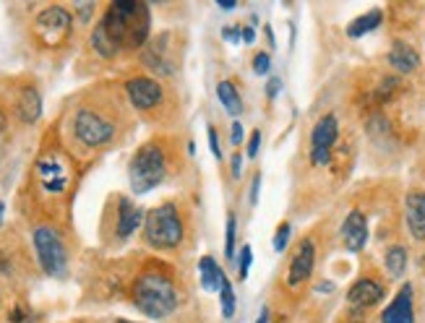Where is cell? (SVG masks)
I'll list each match as a JSON object with an SVG mask.
<instances>
[{
    "instance_id": "1",
    "label": "cell",
    "mask_w": 425,
    "mask_h": 323,
    "mask_svg": "<svg viewBox=\"0 0 425 323\" xmlns=\"http://www.w3.org/2000/svg\"><path fill=\"white\" fill-rule=\"evenodd\" d=\"M120 120H123L120 97L107 99L97 94V99H87L73 107L68 118L70 138L81 149H89V151L105 149L118 138Z\"/></svg>"
},
{
    "instance_id": "2",
    "label": "cell",
    "mask_w": 425,
    "mask_h": 323,
    "mask_svg": "<svg viewBox=\"0 0 425 323\" xmlns=\"http://www.w3.org/2000/svg\"><path fill=\"white\" fill-rule=\"evenodd\" d=\"M131 303L149 318H167L180 305V287L167 264L149 261L131 282Z\"/></svg>"
},
{
    "instance_id": "3",
    "label": "cell",
    "mask_w": 425,
    "mask_h": 323,
    "mask_svg": "<svg viewBox=\"0 0 425 323\" xmlns=\"http://www.w3.org/2000/svg\"><path fill=\"white\" fill-rule=\"evenodd\" d=\"M102 29L120 52L144 50L151 31V13L149 6L141 0H115L102 13Z\"/></svg>"
},
{
    "instance_id": "4",
    "label": "cell",
    "mask_w": 425,
    "mask_h": 323,
    "mask_svg": "<svg viewBox=\"0 0 425 323\" xmlns=\"http://www.w3.org/2000/svg\"><path fill=\"white\" fill-rule=\"evenodd\" d=\"M172 172V147L167 138H151L141 144L128 165V180L133 193H149L151 188L162 186Z\"/></svg>"
},
{
    "instance_id": "5",
    "label": "cell",
    "mask_w": 425,
    "mask_h": 323,
    "mask_svg": "<svg viewBox=\"0 0 425 323\" xmlns=\"http://www.w3.org/2000/svg\"><path fill=\"white\" fill-rule=\"evenodd\" d=\"M70 177H73L70 175V159L63 154V149L47 147L34 162V172H31L34 196L47 206H55L68 196Z\"/></svg>"
},
{
    "instance_id": "6",
    "label": "cell",
    "mask_w": 425,
    "mask_h": 323,
    "mask_svg": "<svg viewBox=\"0 0 425 323\" xmlns=\"http://www.w3.org/2000/svg\"><path fill=\"white\" fill-rule=\"evenodd\" d=\"M186 240V216L175 201L154 206L144 219V243L154 250H175Z\"/></svg>"
},
{
    "instance_id": "7",
    "label": "cell",
    "mask_w": 425,
    "mask_h": 323,
    "mask_svg": "<svg viewBox=\"0 0 425 323\" xmlns=\"http://www.w3.org/2000/svg\"><path fill=\"white\" fill-rule=\"evenodd\" d=\"M73 37V13L66 6H47L31 21V40L45 52L63 50Z\"/></svg>"
},
{
    "instance_id": "8",
    "label": "cell",
    "mask_w": 425,
    "mask_h": 323,
    "mask_svg": "<svg viewBox=\"0 0 425 323\" xmlns=\"http://www.w3.org/2000/svg\"><path fill=\"white\" fill-rule=\"evenodd\" d=\"M31 243H34V253L40 261L42 271L50 276H63L68 269V250L60 237L58 227L52 225H37L31 232Z\"/></svg>"
},
{
    "instance_id": "9",
    "label": "cell",
    "mask_w": 425,
    "mask_h": 323,
    "mask_svg": "<svg viewBox=\"0 0 425 323\" xmlns=\"http://www.w3.org/2000/svg\"><path fill=\"white\" fill-rule=\"evenodd\" d=\"M126 97L136 112L147 118H157L165 107L167 91H165V84L154 76H131L126 81Z\"/></svg>"
},
{
    "instance_id": "10",
    "label": "cell",
    "mask_w": 425,
    "mask_h": 323,
    "mask_svg": "<svg viewBox=\"0 0 425 323\" xmlns=\"http://www.w3.org/2000/svg\"><path fill=\"white\" fill-rule=\"evenodd\" d=\"M336 136H339V123H336L334 115H324L313 126V133H311V162L316 167H327L331 162V149L336 144Z\"/></svg>"
},
{
    "instance_id": "11",
    "label": "cell",
    "mask_w": 425,
    "mask_h": 323,
    "mask_svg": "<svg viewBox=\"0 0 425 323\" xmlns=\"http://www.w3.org/2000/svg\"><path fill=\"white\" fill-rule=\"evenodd\" d=\"M144 209L136 206L128 196H118L115 198V222H112V235L115 240H128L141 225H144Z\"/></svg>"
},
{
    "instance_id": "12",
    "label": "cell",
    "mask_w": 425,
    "mask_h": 323,
    "mask_svg": "<svg viewBox=\"0 0 425 323\" xmlns=\"http://www.w3.org/2000/svg\"><path fill=\"white\" fill-rule=\"evenodd\" d=\"M313 266H316V245L313 240H303L297 245L295 255L290 261V269H287V284L290 287H297V284H306L313 274Z\"/></svg>"
},
{
    "instance_id": "13",
    "label": "cell",
    "mask_w": 425,
    "mask_h": 323,
    "mask_svg": "<svg viewBox=\"0 0 425 323\" xmlns=\"http://www.w3.org/2000/svg\"><path fill=\"white\" fill-rule=\"evenodd\" d=\"M381 323H415V292L412 284H402V290L389 303L381 315Z\"/></svg>"
},
{
    "instance_id": "14",
    "label": "cell",
    "mask_w": 425,
    "mask_h": 323,
    "mask_svg": "<svg viewBox=\"0 0 425 323\" xmlns=\"http://www.w3.org/2000/svg\"><path fill=\"white\" fill-rule=\"evenodd\" d=\"M339 235H342V243L350 253H357V250H363L368 243V222H366V214L363 211H357L352 209L350 214L345 216V222H342V230H339Z\"/></svg>"
},
{
    "instance_id": "15",
    "label": "cell",
    "mask_w": 425,
    "mask_h": 323,
    "mask_svg": "<svg viewBox=\"0 0 425 323\" xmlns=\"http://www.w3.org/2000/svg\"><path fill=\"white\" fill-rule=\"evenodd\" d=\"M384 300V284L376 282V279H357L350 292H347V303L352 308H373Z\"/></svg>"
},
{
    "instance_id": "16",
    "label": "cell",
    "mask_w": 425,
    "mask_h": 323,
    "mask_svg": "<svg viewBox=\"0 0 425 323\" xmlns=\"http://www.w3.org/2000/svg\"><path fill=\"white\" fill-rule=\"evenodd\" d=\"M16 115H19V120L24 126H31V123L40 120L42 97H40V91H37V87H31V84L21 87L19 97H16Z\"/></svg>"
},
{
    "instance_id": "17",
    "label": "cell",
    "mask_w": 425,
    "mask_h": 323,
    "mask_svg": "<svg viewBox=\"0 0 425 323\" xmlns=\"http://www.w3.org/2000/svg\"><path fill=\"white\" fill-rule=\"evenodd\" d=\"M405 219L407 230L415 240H425V193L415 190L405 201Z\"/></svg>"
},
{
    "instance_id": "18",
    "label": "cell",
    "mask_w": 425,
    "mask_h": 323,
    "mask_svg": "<svg viewBox=\"0 0 425 323\" xmlns=\"http://www.w3.org/2000/svg\"><path fill=\"white\" fill-rule=\"evenodd\" d=\"M389 63H392V68L399 70V73H412V70H417V66H420V55H417V50L412 47V45L396 40L394 45L389 47Z\"/></svg>"
},
{
    "instance_id": "19",
    "label": "cell",
    "mask_w": 425,
    "mask_h": 323,
    "mask_svg": "<svg viewBox=\"0 0 425 323\" xmlns=\"http://www.w3.org/2000/svg\"><path fill=\"white\" fill-rule=\"evenodd\" d=\"M198 276H201V287L204 292H219V284L225 279V271L217 266V261L211 255H204L198 261Z\"/></svg>"
},
{
    "instance_id": "20",
    "label": "cell",
    "mask_w": 425,
    "mask_h": 323,
    "mask_svg": "<svg viewBox=\"0 0 425 323\" xmlns=\"http://www.w3.org/2000/svg\"><path fill=\"white\" fill-rule=\"evenodd\" d=\"M89 47L91 52L102 60H115L120 55V50L112 45V40L107 37V31L102 29V24L97 21V27L91 29V37H89Z\"/></svg>"
},
{
    "instance_id": "21",
    "label": "cell",
    "mask_w": 425,
    "mask_h": 323,
    "mask_svg": "<svg viewBox=\"0 0 425 323\" xmlns=\"http://www.w3.org/2000/svg\"><path fill=\"white\" fill-rule=\"evenodd\" d=\"M381 19H384V13L378 8L368 10V13H363V16H357L350 27H347V37H352V40H357V37H363V34H368V31H373L381 24Z\"/></svg>"
},
{
    "instance_id": "22",
    "label": "cell",
    "mask_w": 425,
    "mask_h": 323,
    "mask_svg": "<svg viewBox=\"0 0 425 323\" xmlns=\"http://www.w3.org/2000/svg\"><path fill=\"white\" fill-rule=\"evenodd\" d=\"M217 97L219 102L225 105V110H228L232 118H237L240 112H243V99H240V94H237V89L232 81H219L217 84Z\"/></svg>"
},
{
    "instance_id": "23",
    "label": "cell",
    "mask_w": 425,
    "mask_h": 323,
    "mask_svg": "<svg viewBox=\"0 0 425 323\" xmlns=\"http://www.w3.org/2000/svg\"><path fill=\"white\" fill-rule=\"evenodd\" d=\"M384 266L392 276H402L407 269V250L402 245H392L384 255Z\"/></svg>"
},
{
    "instance_id": "24",
    "label": "cell",
    "mask_w": 425,
    "mask_h": 323,
    "mask_svg": "<svg viewBox=\"0 0 425 323\" xmlns=\"http://www.w3.org/2000/svg\"><path fill=\"white\" fill-rule=\"evenodd\" d=\"M219 303H222V315H225V321H230V318L235 315V292H232V284H230L228 276H225L222 284H219Z\"/></svg>"
},
{
    "instance_id": "25",
    "label": "cell",
    "mask_w": 425,
    "mask_h": 323,
    "mask_svg": "<svg viewBox=\"0 0 425 323\" xmlns=\"http://www.w3.org/2000/svg\"><path fill=\"white\" fill-rule=\"evenodd\" d=\"M235 230H237L235 214H228V230H225V255L228 258L235 255Z\"/></svg>"
},
{
    "instance_id": "26",
    "label": "cell",
    "mask_w": 425,
    "mask_h": 323,
    "mask_svg": "<svg viewBox=\"0 0 425 323\" xmlns=\"http://www.w3.org/2000/svg\"><path fill=\"white\" fill-rule=\"evenodd\" d=\"M251 261H253V250H251V245H243V250H240V258H237V276L246 282L248 279V271H251Z\"/></svg>"
},
{
    "instance_id": "27",
    "label": "cell",
    "mask_w": 425,
    "mask_h": 323,
    "mask_svg": "<svg viewBox=\"0 0 425 323\" xmlns=\"http://www.w3.org/2000/svg\"><path fill=\"white\" fill-rule=\"evenodd\" d=\"M290 232H292V230H290L287 222L277 227V235H274V250H277V253H285L287 243H290Z\"/></svg>"
},
{
    "instance_id": "28",
    "label": "cell",
    "mask_w": 425,
    "mask_h": 323,
    "mask_svg": "<svg viewBox=\"0 0 425 323\" xmlns=\"http://www.w3.org/2000/svg\"><path fill=\"white\" fill-rule=\"evenodd\" d=\"M269 68H271V58H269V52H258L256 58H253V73H256V76H267Z\"/></svg>"
},
{
    "instance_id": "29",
    "label": "cell",
    "mask_w": 425,
    "mask_h": 323,
    "mask_svg": "<svg viewBox=\"0 0 425 323\" xmlns=\"http://www.w3.org/2000/svg\"><path fill=\"white\" fill-rule=\"evenodd\" d=\"M6 147H8V115L0 110V157L6 154Z\"/></svg>"
},
{
    "instance_id": "30",
    "label": "cell",
    "mask_w": 425,
    "mask_h": 323,
    "mask_svg": "<svg viewBox=\"0 0 425 323\" xmlns=\"http://www.w3.org/2000/svg\"><path fill=\"white\" fill-rule=\"evenodd\" d=\"M258 149H261V130H253V133H251V141H248V157L251 159L256 157Z\"/></svg>"
},
{
    "instance_id": "31",
    "label": "cell",
    "mask_w": 425,
    "mask_h": 323,
    "mask_svg": "<svg viewBox=\"0 0 425 323\" xmlns=\"http://www.w3.org/2000/svg\"><path fill=\"white\" fill-rule=\"evenodd\" d=\"M209 147H211V154L217 159H222V149H219V138H217V130L209 126Z\"/></svg>"
},
{
    "instance_id": "32",
    "label": "cell",
    "mask_w": 425,
    "mask_h": 323,
    "mask_svg": "<svg viewBox=\"0 0 425 323\" xmlns=\"http://www.w3.org/2000/svg\"><path fill=\"white\" fill-rule=\"evenodd\" d=\"M232 144H235V147L243 144V123H240V120L232 123Z\"/></svg>"
},
{
    "instance_id": "33",
    "label": "cell",
    "mask_w": 425,
    "mask_h": 323,
    "mask_svg": "<svg viewBox=\"0 0 425 323\" xmlns=\"http://www.w3.org/2000/svg\"><path fill=\"white\" fill-rule=\"evenodd\" d=\"M240 40L246 42V45H251V42L256 40V31H253L251 24H248V27H240Z\"/></svg>"
},
{
    "instance_id": "34",
    "label": "cell",
    "mask_w": 425,
    "mask_h": 323,
    "mask_svg": "<svg viewBox=\"0 0 425 323\" xmlns=\"http://www.w3.org/2000/svg\"><path fill=\"white\" fill-rule=\"evenodd\" d=\"M222 37H225V40H230V42H243V40H240V27H237V29H232V27H225V29H222Z\"/></svg>"
},
{
    "instance_id": "35",
    "label": "cell",
    "mask_w": 425,
    "mask_h": 323,
    "mask_svg": "<svg viewBox=\"0 0 425 323\" xmlns=\"http://www.w3.org/2000/svg\"><path fill=\"white\" fill-rule=\"evenodd\" d=\"M258 188H261V172L253 175V186H251V204H256L258 201Z\"/></svg>"
},
{
    "instance_id": "36",
    "label": "cell",
    "mask_w": 425,
    "mask_h": 323,
    "mask_svg": "<svg viewBox=\"0 0 425 323\" xmlns=\"http://www.w3.org/2000/svg\"><path fill=\"white\" fill-rule=\"evenodd\" d=\"M279 84H282V81H279V79H271V81H269V87H267V94H269V99H274V97H277Z\"/></svg>"
},
{
    "instance_id": "37",
    "label": "cell",
    "mask_w": 425,
    "mask_h": 323,
    "mask_svg": "<svg viewBox=\"0 0 425 323\" xmlns=\"http://www.w3.org/2000/svg\"><path fill=\"white\" fill-rule=\"evenodd\" d=\"M240 167H243V154L235 151V157H232V175H240Z\"/></svg>"
},
{
    "instance_id": "38",
    "label": "cell",
    "mask_w": 425,
    "mask_h": 323,
    "mask_svg": "<svg viewBox=\"0 0 425 323\" xmlns=\"http://www.w3.org/2000/svg\"><path fill=\"white\" fill-rule=\"evenodd\" d=\"M219 8L232 10V8H235V3H232V0H219Z\"/></svg>"
},
{
    "instance_id": "39",
    "label": "cell",
    "mask_w": 425,
    "mask_h": 323,
    "mask_svg": "<svg viewBox=\"0 0 425 323\" xmlns=\"http://www.w3.org/2000/svg\"><path fill=\"white\" fill-rule=\"evenodd\" d=\"M256 323H269V313H267V310L258 315V321H256Z\"/></svg>"
},
{
    "instance_id": "40",
    "label": "cell",
    "mask_w": 425,
    "mask_h": 323,
    "mask_svg": "<svg viewBox=\"0 0 425 323\" xmlns=\"http://www.w3.org/2000/svg\"><path fill=\"white\" fill-rule=\"evenodd\" d=\"M3 211H6V204H3V201H0V219H3Z\"/></svg>"
},
{
    "instance_id": "41",
    "label": "cell",
    "mask_w": 425,
    "mask_h": 323,
    "mask_svg": "<svg viewBox=\"0 0 425 323\" xmlns=\"http://www.w3.org/2000/svg\"><path fill=\"white\" fill-rule=\"evenodd\" d=\"M118 323H133V321H126V318H118Z\"/></svg>"
}]
</instances>
